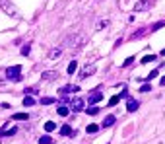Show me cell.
<instances>
[{
    "mask_svg": "<svg viewBox=\"0 0 165 144\" xmlns=\"http://www.w3.org/2000/svg\"><path fill=\"white\" fill-rule=\"evenodd\" d=\"M6 78H8V80H14V82H20V80H22V66L16 64V66L6 68Z\"/></svg>",
    "mask_w": 165,
    "mask_h": 144,
    "instance_id": "cell-1",
    "label": "cell"
},
{
    "mask_svg": "<svg viewBox=\"0 0 165 144\" xmlns=\"http://www.w3.org/2000/svg\"><path fill=\"white\" fill-rule=\"evenodd\" d=\"M0 10H4V14H8V16H18L16 6L10 2V0H0Z\"/></svg>",
    "mask_w": 165,
    "mask_h": 144,
    "instance_id": "cell-2",
    "label": "cell"
},
{
    "mask_svg": "<svg viewBox=\"0 0 165 144\" xmlns=\"http://www.w3.org/2000/svg\"><path fill=\"white\" fill-rule=\"evenodd\" d=\"M66 45H68V47H82V45H84V35H74V37H68V39H66Z\"/></svg>",
    "mask_w": 165,
    "mask_h": 144,
    "instance_id": "cell-3",
    "label": "cell"
},
{
    "mask_svg": "<svg viewBox=\"0 0 165 144\" xmlns=\"http://www.w3.org/2000/svg\"><path fill=\"white\" fill-rule=\"evenodd\" d=\"M16 133H18V129L12 127V123H6V125L0 129V136H14Z\"/></svg>",
    "mask_w": 165,
    "mask_h": 144,
    "instance_id": "cell-4",
    "label": "cell"
},
{
    "mask_svg": "<svg viewBox=\"0 0 165 144\" xmlns=\"http://www.w3.org/2000/svg\"><path fill=\"white\" fill-rule=\"evenodd\" d=\"M86 105H84V100H80V97H74V100H70V109L74 111V113H78V111H82Z\"/></svg>",
    "mask_w": 165,
    "mask_h": 144,
    "instance_id": "cell-5",
    "label": "cell"
},
{
    "mask_svg": "<svg viewBox=\"0 0 165 144\" xmlns=\"http://www.w3.org/2000/svg\"><path fill=\"white\" fill-rule=\"evenodd\" d=\"M150 6H152V0H140V2L134 4V10L136 12H144V10H148Z\"/></svg>",
    "mask_w": 165,
    "mask_h": 144,
    "instance_id": "cell-6",
    "label": "cell"
},
{
    "mask_svg": "<svg viewBox=\"0 0 165 144\" xmlns=\"http://www.w3.org/2000/svg\"><path fill=\"white\" fill-rule=\"evenodd\" d=\"M60 55H62V49L60 47H55V49H51V51H49V59L51 60H56V59H60Z\"/></svg>",
    "mask_w": 165,
    "mask_h": 144,
    "instance_id": "cell-7",
    "label": "cell"
},
{
    "mask_svg": "<svg viewBox=\"0 0 165 144\" xmlns=\"http://www.w3.org/2000/svg\"><path fill=\"white\" fill-rule=\"evenodd\" d=\"M92 74H95V66H86L84 70L80 72V78H88V76H92Z\"/></svg>",
    "mask_w": 165,
    "mask_h": 144,
    "instance_id": "cell-8",
    "label": "cell"
},
{
    "mask_svg": "<svg viewBox=\"0 0 165 144\" xmlns=\"http://www.w3.org/2000/svg\"><path fill=\"white\" fill-rule=\"evenodd\" d=\"M115 121H117V117H115V115H107L105 119H103V129H105V127H111V125H115Z\"/></svg>",
    "mask_w": 165,
    "mask_h": 144,
    "instance_id": "cell-9",
    "label": "cell"
},
{
    "mask_svg": "<svg viewBox=\"0 0 165 144\" xmlns=\"http://www.w3.org/2000/svg\"><path fill=\"white\" fill-rule=\"evenodd\" d=\"M138 107H140V103H138V101H136V100H132V97H130L128 101H126V109H128L130 113H132V111H136Z\"/></svg>",
    "mask_w": 165,
    "mask_h": 144,
    "instance_id": "cell-10",
    "label": "cell"
},
{
    "mask_svg": "<svg viewBox=\"0 0 165 144\" xmlns=\"http://www.w3.org/2000/svg\"><path fill=\"white\" fill-rule=\"evenodd\" d=\"M78 86H74V84H66L62 90H60V93H72V92H78Z\"/></svg>",
    "mask_w": 165,
    "mask_h": 144,
    "instance_id": "cell-11",
    "label": "cell"
},
{
    "mask_svg": "<svg viewBox=\"0 0 165 144\" xmlns=\"http://www.w3.org/2000/svg\"><path fill=\"white\" fill-rule=\"evenodd\" d=\"M56 76H58V72H56V70H49V72H43V78H45V80H55Z\"/></svg>",
    "mask_w": 165,
    "mask_h": 144,
    "instance_id": "cell-12",
    "label": "cell"
},
{
    "mask_svg": "<svg viewBox=\"0 0 165 144\" xmlns=\"http://www.w3.org/2000/svg\"><path fill=\"white\" fill-rule=\"evenodd\" d=\"M60 134H62V136H74V133H72V129H70V125H64L62 129H60Z\"/></svg>",
    "mask_w": 165,
    "mask_h": 144,
    "instance_id": "cell-13",
    "label": "cell"
},
{
    "mask_svg": "<svg viewBox=\"0 0 165 144\" xmlns=\"http://www.w3.org/2000/svg\"><path fill=\"white\" fill-rule=\"evenodd\" d=\"M22 105H26V107H31V105H35V100H33L31 96H27L26 93V97H23V103Z\"/></svg>",
    "mask_w": 165,
    "mask_h": 144,
    "instance_id": "cell-14",
    "label": "cell"
},
{
    "mask_svg": "<svg viewBox=\"0 0 165 144\" xmlns=\"http://www.w3.org/2000/svg\"><path fill=\"white\" fill-rule=\"evenodd\" d=\"M12 119H16V121H27V119H29V115H27V113H16Z\"/></svg>",
    "mask_w": 165,
    "mask_h": 144,
    "instance_id": "cell-15",
    "label": "cell"
},
{
    "mask_svg": "<svg viewBox=\"0 0 165 144\" xmlns=\"http://www.w3.org/2000/svg\"><path fill=\"white\" fill-rule=\"evenodd\" d=\"M97 101H101V93H99V92H95V93L89 96V103H97Z\"/></svg>",
    "mask_w": 165,
    "mask_h": 144,
    "instance_id": "cell-16",
    "label": "cell"
},
{
    "mask_svg": "<svg viewBox=\"0 0 165 144\" xmlns=\"http://www.w3.org/2000/svg\"><path fill=\"white\" fill-rule=\"evenodd\" d=\"M56 129V125L52 121H49V123H45V130H47V133H52V130Z\"/></svg>",
    "mask_w": 165,
    "mask_h": 144,
    "instance_id": "cell-17",
    "label": "cell"
},
{
    "mask_svg": "<svg viewBox=\"0 0 165 144\" xmlns=\"http://www.w3.org/2000/svg\"><path fill=\"white\" fill-rule=\"evenodd\" d=\"M68 113H70V109L66 107V105H60V107H58V115H60V117H66Z\"/></svg>",
    "mask_w": 165,
    "mask_h": 144,
    "instance_id": "cell-18",
    "label": "cell"
},
{
    "mask_svg": "<svg viewBox=\"0 0 165 144\" xmlns=\"http://www.w3.org/2000/svg\"><path fill=\"white\" fill-rule=\"evenodd\" d=\"M118 100H121V96H113V97L109 100V103H107V105H109V107H115V105L118 103Z\"/></svg>",
    "mask_w": 165,
    "mask_h": 144,
    "instance_id": "cell-19",
    "label": "cell"
},
{
    "mask_svg": "<svg viewBox=\"0 0 165 144\" xmlns=\"http://www.w3.org/2000/svg\"><path fill=\"white\" fill-rule=\"evenodd\" d=\"M76 68H78V63H76V60H72V63L68 64V74H74V72H76Z\"/></svg>",
    "mask_w": 165,
    "mask_h": 144,
    "instance_id": "cell-20",
    "label": "cell"
},
{
    "mask_svg": "<svg viewBox=\"0 0 165 144\" xmlns=\"http://www.w3.org/2000/svg\"><path fill=\"white\" fill-rule=\"evenodd\" d=\"M51 142H52V138L49 136V134H45V136L39 138V144H51Z\"/></svg>",
    "mask_w": 165,
    "mask_h": 144,
    "instance_id": "cell-21",
    "label": "cell"
},
{
    "mask_svg": "<svg viewBox=\"0 0 165 144\" xmlns=\"http://www.w3.org/2000/svg\"><path fill=\"white\" fill-rule=\"evenodd\" d=\"M39 103H43V105H51V103H55V100H52V97H41Z\"/></svg>",
    "mask_w": 165,
    "mask_h": 144,
    "instance_id": "cell-22",
    "label": "cell"
},
{
    "mask_svg": "<svg viewBox=\"0 0 165 144\" xmlns=\"http://www.w3.org/2000/svg\"><path fill=\"white\" fill-rule=\"evenodd\" d=\"M29 51H31V45H29V43L22 47V55H23V57H27V55H29Z\"/></svg>",
    "mask_w": 165,
    "mask_h": 144,
    "instance_id": "cell-23",
    "label": "cell"
},
{
    "mask_svg": "<svg viewBox=\"0 0 165 144\" xmlns=\"http://www.w3.org/2000/svg\"><path fill=\"white\" fill-rule=\"evenodd\" d=\"M155 59H158V57H155V55H146V57H144V59H142V63L146 64V63H150V60H155Z\"/></svg>",
    "mask_w": 165,
    "mask_h": 144,
    "instance_id": "cell-24",
    "label": "cell"
},
{
    "mask_svg": "<svg viewBox=\"0 0 165 144\" xmlns=\"http://www.w3.org/2000/svg\"><path fill=\"white\" fill-rule=\"evenodd\" d=\"M107 26H109V22H107V20H101V22H97V29H103V27H107Z\"/></svg>",
    "mask_w": 165,
    "mask_h": 144,
    "instance_id": "cell-25",
    "label": "cell"
},
{
    "mask_svg": "<svg viewBox=\"0 0 165 144\" xmlns=\"http://www.w3.org/2000/svg\"><path fill=\"white\" fill-rule=\"evenodd\" d=\"M86 111H88V115H97L99 113V107H88Z\"/></svg>",
    "mask_w": 165,
    "mask_h": 144,
    "instance_id": "cell-26",
    "label": "cell"
},
{
    "mask_svg": "<svg viewBox=\"0 0 165 144\" xmlns=\"http://www.w3.org/2000/svg\"><path fill=\"white\" fill-rule=\"evenodd\" d=\"M97 129H99L97 125H88V129H86V130H88V133H97Z\"/></svg>",
    "mask_w": 165,
    "mask_h": 144,
    "instance_id": "cell-27",
    "label": "cell"
},
{
    "mask_svg": "<svg viewBox=\"0 0 165 144\" xmlns=\"http://www.w3.org/2000/svg\"><path fill=\"white\" fill-rule=\"evenodd\" d=\"M158 74H159V70H152L150 74H148V80H154V78L158 76Z\"/></svg>",
    "mask_w": 165,
    "mask_h": 144,
    "instance_id": "cell-28",
    "label": "cell"
},
{
    "mask_svg": "<svg viewBox=\"0 0 165 144\" xmlns=\"http://www.w3.org/2000/svg\"><path fill=\"white\" fill-rule=\"evenodd\" d=\"M150 90H152V86H150V84H144L142 88H140V92H150Z\"/></svg>",
    "mask_w": 165,
    "mask_h": 144,
    "instance_id": "cell-29",
    "label": "cell"
},
{
    "mask_svg": "<svg viewBox=\"0 0 165 144\" xmlns=\"http://www.w3.org/2000/svg\"><path fill=\"white\" fill-rule=\"evenodd\" d=\"M163 26H165V23H163V22H159V23H155V26H154V27H152V31H155V29H161V27H163Z\"/></svg>",
    "mask_w": 165,
    "mask_h": 144,
    "instance_id": "cell-30",
    "label": "cell"
},
{
    "mask_svg": "<svg viewBox=\"0 0 165 144\" xmlns=\"http://www.w3.org/2000/svg\"><path fill=\"white\" fill-rule=\"evenodd\" d=\"M132 63H134V59H132V57H128V59H126V60H124V66H130V64H132Z\"/></svg>",
    "mask_w": 165,
    "mask_h": 144,
    "instance_id": "cell-31",
    "label": "cell"
},
{
    "mask_svg": "<svg viewBox=\"0 0 165 144\" xmlns=\"http://www.w3.org/2000/svg\"><path fill=\"white\" fill-rule=\"evenodd\" d=\"M26 93H37V88H26Z\"/></svg>",
    "mask_w": 165,
    "mask_h": 144,
    "instance_id": "cell-32",
    "label": "cell"
},
{
    "mask_svg": "<svg viewBox=\"0 0 165 144\" xmlns=\"http://www.w3.org/2000/svg\"><path fill=\"white\" fill-rule=\"evenodd\" d=\"M126 96H128V92H126V86H124V90L121 92V97H126Z\"/></svg>",
    "mask_w": 165,
    "mask_h": 144,
    "instance_id": "cell-33",
    "label": "cell"
},
{
    "mask_svg": "<svg viewBox=\"0 0 165 144\" xmlns=\"http://www.w3.org/2000/svg\"><path fill=\"white\" fill-rule=\"evenodd\" d=\"M159 84H161V86H165V76L161 78V80H159Z\"/></svg>",
    "mask_w": 165,
    "mask_h": 144,
    "instance_id": "cell-34",
    "label": "cell"
},
{
    "mask_svg": "<svg viewBox=\"0 0 165 144\" xmlns=\"http://www.w3.org/2000/svg\"><path fill=\"white\" fill-rule=\"evenodd\" d=\"M4 84V78H0V86H2Z\"/></svg>",
    "mask_w": 165,
    "mask_h": 144,
    "instance_id": "cell-35",
    "label": "cell"
}]
</instances>
